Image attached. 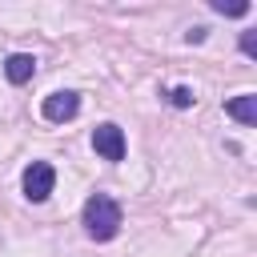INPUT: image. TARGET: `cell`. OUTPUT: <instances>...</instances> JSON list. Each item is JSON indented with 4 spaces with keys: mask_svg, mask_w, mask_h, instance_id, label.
Returning <instances> with one entry per match:
<instances>
[{
    "mask_svg": "<svg viewBox=\"0 0 257 257\" xmlns=\"http://www.w3.org/2000/svg\"><path fill=\"white\" fill-rule=\"evenodd\" d=\"M80 225L92 241H112L120 233V205L108 193H92L80 209Z\"/></svg>",
    "mask_w": 257,
    "mask_h": 257,
    "instance_id": "6da1fadb",
    "label": "cell"
},
{
    "mask_svg": "<svg viewBox=\"0 0 257 257\" xmlns=\"http://www.w3.org/2000/svg\"><path fill=\"white\" fill-rule=\"evenodd\" d=\"M20 185H24V197H28L32 205H40V201H48V193H52V185H56V169H52L48 161H32V165L24 169V177H20Z\"/></svg>",
    "mask_w": 257,
    "mask_h": 257,
    "instance_id": "7a4b0ae2",
    "label": "cell"
},
{
    "mask_svg": "<svg viewBox=\"0 0 257 257\" xmlns=\"http://www.w3.org/2000/svg\"><path fill=\"white\" fill-rule=\"evenodd\" d=\"M40 112H44V120L64 124V120H72V116L80 112V92H72V88L48 92V96H44V104H40Z\"/></svg>",
    "mask_w": 257,
    "mask_h": 257,
    "instance_id": "3957f363",
    "label": "cell"
},
{
    "mask_svg": "<svg viewBox=\"0 0 257 257\" xmlns=\"http://www.w3.org/2000/svg\"><path fill=\"white\" fill-rule=\"evenodd\" d=\"M92 149L104 161H124V133H120V124H112V120L96 124L92 128Z\"/></svg>",
    "mask_w": 257,
    "mask_h": 257,
    "instance_id": "277c9868",
    "label": "cell"
},
{
    "mask_svg": "<svg viewBox=\"0 0 257 257\" xmlns=\"http://www.w3.org/2000/svg\"><path fill=\"white\" fill-rule=\"evenodd\" d=\"M4 76H8L12 84H28V80L36 76V56H28V52H12V56L4 60Z\"/></svg>",
    "mask_w": 257,
    "mask_h": 257,
    "instance_id": "5b68a950",
    "label": "cell"
},
{
    "mask_svg": "<svg viewBox=\"0 0 257 257\" xmlns=\"http://www.w3.org/2000/svg\"><path fill=\"white\" fill-rule=\"evenodd\" d=\"M225 112H229L233 120H241V124H257V96H253V92H241V96H233V100L225 104Z\"/></svg>",
    "mask_w": 257,
    "mask_h": 257,
    "instance_id": "8992f818",
    "label": "cell"
},
{
    "mask_svg": "<svg viewBox=\"0 0 257 257\" xmlns=\"http://www.w3.org/2000/svg\"><path fill=\"white\" fill-rule=\"evenodd\" d=\"M193 100H197V96H193V88H189V84H177V88L169 92V104H173V108H189Z\"/></svg>",
    "mask_w": 257,
    "mask_h": 257,
    "instance_id": "52a82bcc",
    "label": "cell"
},
{
    "mask_svg": "<svg viewBox=\"0 0 257 257\" xmlns=\"http://www.w3.org/2000/svg\"><path fill=\"white\" fill-rule=\"evenodd\" d=\"M213 12H221V16H245V12H249V4H245V0H237V4H225V0H213Z\"/></svg>",
    "mask_w": 257,
    "mask_h": 257,
    "instance_id": "ba28073f",
    "label": "cell"
},
{
    "mask_svg": "<svg viewBox=\"0 0 257 257\" xmlns=\"http://www.w3.org/2000/svg\"><path fill=\"white\" fill-rule=\"evenodd\" d=\"M241 52H245V56H253V52H257V44H253V32H241Z\"/></svg>",
    "mask_w": 257,
    "mask_h": 257,
    "instance_id": "9c48e42d",
    "label": "cell"
},
{
    "mask_svg": "<svg viewBox=\"0 0 257 257\" xmlns=\"http://www.w3.org/2000/svg\"><path fill=\"white\" fill-rule=\"evenodd\" d=\"M185 40H189V44H201V40H205V28H201V24H197V28H189V32H185Z\"/></svg>",
    "mask_w": 257,
    "mask_h": 257,
    "instance_id": "30bf717a",
    "label": "cell"
}]
</instances>
